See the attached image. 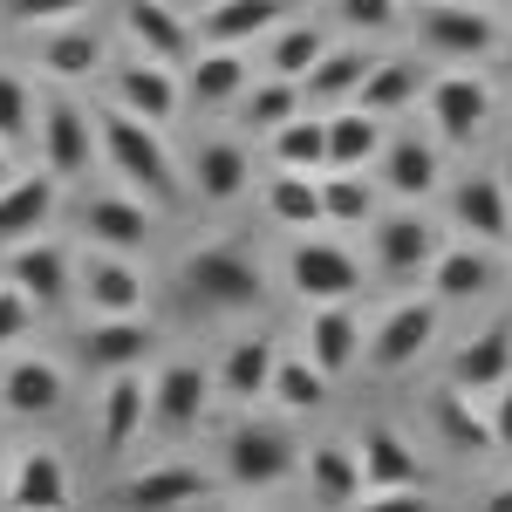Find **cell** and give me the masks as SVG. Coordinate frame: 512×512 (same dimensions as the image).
I'll return each mask as SVG.
<instances>
[{
	"label": "cell",
	"instance_id": "6da1fadb",
	"mask_svg": "<svg viewBox=\"0 0 512 512\" xmlns=\"http://www.w3.org/2000/svg\"><path fill=\"white\" fill-rule=\"evenodd\" d=\"M96 123H103V151H110V164H117V178L130 192H144L151 205H185L178 158H171V144H164V123L137 117V110H123V103H110Z\"/></svg>",
	"mask_w": 512,
	"mask_h": 512
},
{
	"label": "cell",
	"instance_id": "7a4b0ae2",
	"mask_svg": "<svg viewBox=\"0 0 512 512\" xmlns=\"http://www.w3.org/2000/svg\"><path fill=\"white\" fill-rule=\"evenodd\" d=\"M178 287L219 315H253L267 301V267L246 239H212V246H192L178 260Z\"/></svg>",
	"mask_w": 512,
	"mask_h": 512
},
{
	"label": "cell",
	"instance_id": "3957f363",
	"mask_svg": "<svg viewBox=\"0 0 512 512\" xmlns=\"http://www.w3.org/2000/svg\"><path fill=\"white\" fill-rule=\"evenodd\" d=\"M226 478H233L239 492L287 485L294 478V437L280 431V424H260V417L233 424V437H226Z\"/></svg>",
	"mask_w": 512,
	"mask_h": 512
},
{
	"label": "cell",
	"instance_id": "277c9868",
	"mask_svg": "<svg viewBox=\"0 0 512 512\" xmlns=\"http://www.w3.org/2000/svg\"><path fill=\"white\" fill-rule=\"evenodd\" d=\"M76 294L89 315H144L151 301V280L137 274V260L117 246H89L76 260Z\"/></svg>",
	"mask_w": 512,
	"mask_h": 512
},
{
	"label": "cell",
	"instance_id": "5b68a950",
	"mask_svg": "<svg viewBox=\"0 0 512 512\" xmlns=\"http://www.w3.org/2000/svg\"><path fill=\"white\" fill-rule=\"evenodd\" d=\"M287 287L321 308V301H355L362 294V260H355L349 246H335V239H294V253H287Z\"/></svg>",
	"mask_w": 512,
	"mask_h": 512
},
{
	"label": "cell",
	"instance_id": "8992f818",
	"mask_svg": "<svg viewBox=\"0 0 512 512\" xmlns=\"http://www.w3.org/2000/svg\"><path fill=\"white\" fill-rule=\"evenodd\" d=\"M96 144H103V123L82 110L76 96H48L41 103V164L69 185L96 164Z\"/></svg>",
	"mask_w": 512,
	"mask_h": 512
},
{
	"label": "cell",
	"instance_id": "52a82bcc",
	"mask_svg": "<svg viewBox=\"0 0 512 512\" xmlns=\"http://www.w3.org/2000/svg\"><path fill=\"white\" fill-rule=\"evenodd\" d=\"M362 472H369V499L376 506H417L424 499V458L390 424H369V437H362Z\"/></svg>",
	"mask_w": 512,
	"mask_h": 512
},
{
	"label": "cell",
	"instance_id": "ba28073f",
	"mask_svg": "<svg viewBox=\"0 0 512 512\" xmlns=\"http://www.w3.org/2000/svg\"><path fill=\"white\" fill-rule=\"evenodd\" d=\"M369 239H376V274H383V280H417V274H431V260L444 253L437 226L417 212V205H396V212H383Z\"/></svg>",
	"mask_w": 512,
	"mask_h": 512
},
{
	"label": "cell",
	"instance_id": "9c48e42d",
	"mask_svg": "<svg viewBox=\"0 0 512 512\" xmlns=\"http://www.w3.org/2000/svg\"><path fill=\"white\" fill-rule=\"evenodd\" d=\"M417 41H424L431 55H451V62H478L485 48H499V21L478 14L472 0H424Z\"/></svg>",
	"mask_w": 512,
	"mask_h": 512
},
{
	"label": "cell",
	"instance_id": "30bf717a",
	"mask_svg": "<svg viewBox=\"0 0 512 512\" xmlns=\"http://www.w3.org/2000/svg\"><path fill=\"white\" fill-rule=\"evenodd\" d=\"M7 280H14L35 308H55V301L76 294V253H69L62 239H48V233L14 239V246H7Z\"/></svg>",
	"mask_w": 512,
	"mask_h": 512
},
{
	"label": "cell",
	"instance_id": "8fae6325",
	"mask_svg": "<svg viewBox=\"0 0 512 512\" xmlns=\"http://www.w3.org/2000/svg\"><path fill=\"white\" fill-rule=\"evenodd\" d=\"M110 103H123V110H137V117H151V123H171L185 110V76L171 62L130 55V62L110 69Z\"/></svg>",
	"mask_w": 512,
	"mask_h": 512
},
{
	"label": "cell",
	"instance_id": "7c38bea8",
	"mask_svg": "<svg viewBox=\"0 0 512 512\" xmlns=\"http://www.w3.org/2000/svg\"><path fill=\"white\" fill-rule=\"evenodd\" d=\"M144 424H151V376L144 369L103 376V396H96V444H103V458L130 451Z\"/></svg>",
	"mask_w": 512,
	"mask_h": 512
},
{
	"label": "cell",
	"instance_id": "4fadbf2b",
	"mask_svg": "<svg viewBox=\"0 0 512 512\" xmlns=\"http://www.w3.org/2000/svg\"><path fill=\"white\" fill-rule=\"evenodd\" d=\"M437 342V301H396L390 315L376 321V335H369V369H410V362H424Z\"/></svg>",
	"mask_w": 512,
	"mask_h": 512
},
{
	"label": "cell",
	"instance_id": "5bb4252c",
	"mask_svg": "<svg viewBox=\"0 0 512 512\" xmlns=\"http://www.w3.org/2000/svg\"><path fill=\"white\" fill-rule=\"evenodd\" d=\"M123 35L137 55H151V62H171V69H185L198 55V28H185L178 14H171V0H123Z\"/></svg>",
	"mask_w": 512,
	"mask_h": 512
},
{
	"label": "cell",
	"instance_id": "9a60e30c",
	"mask_svg": "<svg viewBox=\"0 0 512 512\" xmlns=\"http://www.w3.org/2000/svg\"><path fill=\"white\" fill-rule=\"evenodd\" d=\"M151 321L144 315H89V328H82V362L96 369V376H117V369H144L151 362Z\"/></svg>",
	"mask_w": 512,
	"mask_h": 512
},
{
	"label": "cell",
	"instance_id": "2e32d148",
	"mask_svg": "<svg viewBox=\"0 0 512 512\" xmlns=\"http://www.w3.org/2000/svg\"><path fill=\"white\" fill-rule=\"evenodd\" d=\"M205 403H212V383H205L198 362H164L158 376H151V424L164 437L198 431L205 424Z\"/></svg>",
	"mask_w": 512,
	"mask_h": 512
},
{
	"label": "cell",
	"instance_id": "e0dca14e",
	"mask_svg": "<svg viewBox=\"0 0 512 512\" xmlns=\"http://www.w3.org/2000/svg\"><path fill=\"white\" fill-rule=\"evenodd\" d=\"M82 233H89V246L144 253V246H151V233H158V219H151L144 192H96L89 205H82Z\"/></svg>",
	"mask_w": 512,
	"mask_h": 512
},
{
	"label": "cell",
	"instance_id": "ac0fdd59",
	"mask_svg": "<svg viewBox=\"0 0 512 512\" xmlns=\"http://www.w3.org/2000/svg\"><path fill=\"white\" fill-rule=\"evenodd\" d=\"M35 69L48 82H96V69H110V48H103L96 28H82V21H55V28H41Z\"/></svg>",
	"mask_w": 512,
	"mask_h": 512
},
{
	"label": "cell",
	"instance_id": "d6986e66",
	"mask_svg": "<svg viewBox=\"0 0 512 512\" xmlns=\"http://www.w3.org/2000/svg\"><path fill=\"white\" fill-rule=\"evenodd\" d=\"M451 219L478 233L485 246H506L512 239V192H506V171H472V178H458V192H451Z\"/></svg>",
	"mask_w": 512,
	"mask_h": 512
},
{
	"label": "cell",
	"instance_id": "ffe728a7",
	"mask_svg": "<svg viewBox=\"0 0 512 512\" xmlns=\"http://www.w3.org/2000/svg\"><path fill=\"white\" fill-rule=\"evenodd\" d=\"M437 178H444V137H424V130H403L383 144V185H390L403 205H417V198L437 192Z\"/></svg>",
	"mask_w": 512,
	"mask_h": 512
},
{
	"label": "cell",
	"instance_id": "44dd1931",
	"mask_svg": "<svg viewBox=\"0 0 512 512\" xmlns=\"http://www.w3.org/2000/svg\"><path fill=\"white\" fill-rule=\"evenodd\" d=\"M431 431L444 437V451H458V458L499 451V431H492V417L478 410V390H465V383H444V390L431 396Z\"/></svg>",
	"mask_w": 512,
	"mask_h": 512
},
{
	"label": "cell",
	"instance_id": "7402d4cb",
	"mask_svg": "<svg viewBox=\"0 0 512 512\" xmlns=\"http://www.w3.org/2000/svg\"><path fill=\"white\" fill-rule=\"evenodd\" d=\"M431 123L444 144H478V130L492 123V89L478 76H437L431 82Z\"/></svg>",
	"mask_w": 512,
	"mask_h": 512
},
{
	"label": "cell",
	"instance_id": "603a6c76",
	"mask_svg": "<svg viewBox=\"0 0 512 512\" xmlns=\"http://www.w3.org/2000/svg\"><path fill=\"white\" fill-rule=\"evenodd\" d=\"M62 362H48V355H14L7 369H0V410L7 417H55L62 410Z\"/></svg>",
	"mask_w": 512,
	"mask_h": 512
},
{
	"label": "cell",
	"instance_id": "cb8c5ba5",
	"mask_svg": "<svg viewBox=\"0 0 512 512\" xmlns=\"http://www.w3.org/2000/svg\"><path fill=\"white\" fill-rule=\"evenodd\" d=\"M55 205H62V178H55L48 164H41L35 178H14V185H0V246L48 233Z\"/></svg>",
	"mask_w": 512,
	"mask_h": 512
},
{
	"label": "cell",
	"instance_id": "d4e9b609",
	"mask_svg": "<svg viewBox=\"0 0 512 512\" xmlns=\"http://www.w3.org/2000/svg\"><path fill=\"white\" fill-rule=\"evenodd\" d=\"M308 492H315V506H355V499L369 492L362 444H349V437H321L315 451H308Z\"/></svg>",
	"mask_w": 512,
	"mask_h": 512
},
{
	"label": "cell",
	"instance_id": "484cf974",
	"mask_svg": "<svg viewBox=\"0 0 512 512\" xmlns=\"http://www.w3.org/2000/svg\"><path fill=\"white\" fill-rule=\"evenodd\" d=\"M287 0H212L198 14V48H246V41L274 35Z\"/></svg>",
	"mask_w": 512,
	"mask_h": 512
},
{
	"label": "cell",
	"instance_id": "4316f807",
	"mask_svg": "<svg viewBox=\"0 0 512 512\" xmlns=\"http://www.w3.org/2000/svg\"><path fill=\"white\" fill-rule=\"evenodd\" d=\"M246 185H253V151L239 137H205L192 151V192L205 205H233Z\"/></svg>",
	"mask_w": 512,
	"mask_h": 512
},
{
	"label": "cell",
	"instance_id": "83f0119b",
	"mask_svg": "<svg viewBox=\"0 0 512 512\" xmlns=\"http://www.w3.org/2000/svg\"><path fill=\"white\" fill-rule=\"evenodd\" d=\"M246 82H253V69H246L239 48H198L192 62H185V103L192 110H219V103L246 96Z\"/></svg>",
	"mask_w": 512,
	"mask_h": 512
},
{
	"label": "cell",
	"instance_id": "f1b7e54d",
	"mask_svg": "<svg viewBox=\"0 0 512 512\" xmlns=\"http://www.w3.org/2000/svg\"><path fill=\"white\" fill-rule=\"evenodd\" d=\"M451 383H465V390H478V396H492L499 383H512V321L478 328L472 342L451 355Z\"/></svg>",
	"mask_w": 512,
	"mask_h": 512
},
{
	"label": "cell",
	"instance_id": "f546056e",
	"mask_svg": "<svg viewBox=\"0 0 512 512\" xmlns=\"http://www.w3.org/2000/svg\"><path fill=\"white\" fill-rule=\"evenodd\" d=\"M308 355H315L328 376H349L362 362V321H355L349 301H321L308 315Z\"/></svg>",
	"mask_w": 512,
	"mask_h": 512
},
{
	"label": "cell",
	"instance_id": "4dcf8cb0",
	"mask_svg": "<svg viewBox=\"0 0 512 512\" xmlns=\"http://www.w3.org/2000/svg\"><path fill=\"white\" fill-rule=\"evenodd\" d=\"M7 506H69V465L62 451L48 444H28L7 472Z\"/></svg>",
	"mask_w": 512,
	"mask_h": 512
},
{
	"label": "cell",
	"instance_id": "1f68e13d",
	"mask_svg": "<svg viewBox=\"0 0 512 512\" xmlns=\"http://www.w3.org/2000/svg\"><path fill=\"white\" fill-rule=\"evenodd\" d=\"M274 369H280V349L267 342V335H246V342H233L226 349V362H219V396H233V403H253V396L274 390Z\"/></svg>",
	"mask_w": 512,
	"mask_h": 512
},
{
	"label": "cell",
	"instance_id": "d6a6232c",
	"mask_svg": "<svg viewBox=\"0 0 512 512\" xmlns=\"http://www.w3.org/2000/svg\"><path fill=\"white\" fill-rule=\"evenodd\" d=\"M267 219L287 226V233H315L321 219H328V198H321L315 171H287V164H280V178L267 185Z\"/></svg>",
	"mask_w": 512,
	"mask_h": 512
},
{
	"label": "cell",
	"instance_id": "836d02e7",
	"mask_svg": "<svg viewBox=\"0 0 512 512\" xmlns=\"http://www.w3.org/2000/svg\"><path fill=\"white\" fill-rule=\"evenodd\" d=\"M212 492V478H205V465H151V472L123 478V506H192V499H205Z\"/></svg>",
	"mask_w": 512,
	"mask_h": 512
},
{
	"label": "cell",
	"instance_id": "e575fe53",
	"mask_svg": "<svg viewBox=\"0 0 512 512\" xmlns=\"http://www.w3.org/2000/svg\"><path fill=\"white\" fill-rule=\"evenodd\" d=\"M376 62L362 55V48H328L315 69L301 76V96H308V110H335V103H355V89L369 76Z\"/></svg>",
	"mask_w": 512,
	"mask_h": 512
},
{
	"label": "cell",
	"instance_id": "d590c367",
	"mask_svg": "<svg viewBox=\"0 0 512 512\" xmlns=\"http://www.w3.org/2000/svg\"><path fill=\"white\" fill-rule=\"evenodd\" d=\"M369 158H383V117L376 110H335L328 117V171H362Z\"/></svg>",
	"mask_w": 512,
	"mask_h": 512
},
{
	"label": "cell",
	"instance_id": "8d00e7d4",
	"mask_svg": "<svg viewBox=\"0 0 512 512\" xmlns=\"http://www.w3.org/2000/svg\"><path fill=\"white\" fill-rule=\"evenodd\" d=\"M492 280H499V267H492V253H478V246H444L431 260V294L437 301H478Z\"/></svg>",
	"mask_w": 512,
	"mask_h": 512
},
{
	"label": "cell",
	"instance_id": "74e56055",
	"mask_svg": "<svg viewBox=\"0 0 512 512\" xmlns=\"http://www.w3.org/2000/svg\"><path fill=\"white\" fill-rule=\"evenodd\" d=\"M417 89H424V69H417V62H403V55H383V62L362 76L355 103H362V110H376V117H396V110H410V103H417Z\"/></svg>",
	"mask_w": 512,
	"mask_h": 512
},
{
	"label": "cell",
	"instance_id": "f35d334b",
	"mask_svg": "<svg viewBox=\"0 0 512 512\" xmlns=\"http://www.w3.org/2000/svg\"><path fill=\"white\" fill-rule=\"evenodd\" d=\"M301 110H308V96H301L294 76H260V82H246V96H239L246 130H267V137H274L287 117H301Z\"/></svg>",
	"mask_w": 512,
	"mask_h": 512
},
{
	"label": "cell",
	"instance_id": "ab89813d",
	"mask_svg": "<svg viewBox=\"0 0 512 512\" xmlns=\"http://www.w3.org/2000/svg\"><path fill=\"white\" fill-rule=\"evenodd\" d=\"M321 55H328V35H321L315 21H294V28L280 21L274 41H267V76H294V82H301Z\"/></svg>",
	"mask_w": 512,
	"mask_h": 512
},
{
	"label": "cell",
	"instance_id": "60d3db41",
	"mask_svg": "<svg viewBox=\"0 0 512 512\" xmlns=\"http://www.w3.org/2000/svg\"><path fill=\"white\" fill-rule=\"evenodd\" d=\"M274 164H287V171H328V117H287L280 123Z\"/></svg>",
	"mask_w": 512,
	"mask_h": 512
},
{
	"label": "cell",
	"instance_id": "b9f144b4",
	"mask_svg": "<svg viewBox=\"0 0 512 512\" xmlns=\"http://www.w3.org/2000/svg\"><path fill=\"white\" fill-rule=\"evenodd\" d=\"M267 396H274L280 410H321V403H328V369H321L315 355H280Z\"/></svg>",
	"mask_w": 512,
	"mask_h": 512
},
{
	"label": "cell",
	"instance_id": "7bdbcfd3",
	"mask_svg": "<svg viewBox=\"0 0 512 512\" xmlns=\"http://www.w3.org/2000/svg\"><path fill=\"white\" fill-rule=\"evenodd\" d=\"M321 198H328V219H335V226H369V219H376V192H369L355 171L321 178Z\"/></svg>",
	"mask_w": 512,
	"mask_h": 512
},
{
	"label": "cell",
	"instance_id": "ee69618b",
	"mask_svg": "<svg viewBox=\"0 0 512 512\" xmlns=\"http://www.w3.org/2000/svg\"><path fill=\"white\" fill-rule=\"evenodd\" d=\"M28 130H35V96H28V82L14 76V69H0V137L21 144Z\"/></svg>",
	"mask_w": 512,
	"mask_h": 512
},
{
	"label": "cell",
	"instance_id": "f6af8a7d",
	"mask_svg": "<svg viewBox=\"0 0 512 512\" xmlns=\"http://www.w3.org/2000/svg\"><path fill=\"white\" fill-rule=\"evenodd\" d=\"M89 0H0V21L7 28H55V21H76Z\"/></svg>",
	"mask_w": 512,
	"mask_h": 512
},
{
	"label": "cell",
	"instance_id": "bcb514c9",
	"mask_svg": "<svg viewBox=\"0 0 512 512\" xmlns=\"http://www.w3.org/2000/svg\"><path fill=\"white\" fill-rule=\"evenodd\" d=\"M28 328H35V301H28V294L7 280V287H0V349H14Z\"/></svg>",
	"mask_w": 512,
	"mask_h": 512
},
{
	"label": "cell",
	"instance_id": "7dc6e473",
	"mask_svg": "<svg viewBox=\"0 0 512 512\" xmlns=\"http://www.w3.org/2000/svg\"><path fill=\"white\" fill-rule=\"evenodd\" d=\"M335 14L349 21L355 35H383V28H396V0H335Z\"/></svg>",
	"mask_w": 512,
	"mask_h": 512
},
{
	"label": "cell",
	"instance_id": "c3c4849f",
	"mask_svg": "<svg viewBox=\"0 0 512 512\" xmlns=\"http://www.w3.org/2000/svg\"><path fill=\"white\" fill-rule=\"evenodd\" d=\"M492 431H499V451H512V383L492 390Z\"/></svg>",
	"mask_w": 512,
	"mask_h": 512
},
{
	"label": "cell",
	"instance_id": "681fc988",
	"mask_svg": "<svg viewBox=\"0 0 512 512\" xmlns=\"http://www.w3.org/2000/svg\"><path fill=\"white\" fill-rule=\"evenodd\" d=\"M485 506H492V512H512V485H492V492H485Z\"/></svg>",
	"mask_w": 512,
	"mask_h": 512
},
{
	"label": "cell",
	"instance_id": "f907efd6",
	"mask_svg": "<svg viewBox=\"0 0 512 512\" xmlns=\"http://www.w3.org/2000/svg\"><path fill=\"white\" fill-rule=\"evenodd\" d=\"M0 185H14V151H7V137H0Z\"/></svg>",
	"mask_w": 512,
	"mask_h": 512
},
{
	"label": "cell",
	"instance_id": "816d5d0a",
	"mask_svg": "<svg viewBox=\"0 0 512 512\" xmlns=\"http://www.w3.org/2000/svg\"><path fill=\"white\" fill-rule=\"evenodd\" d=\"M0 506H7V472H0Z\"/></svg>",
	"mask_w": 512,
	"mask_h": 512
},
{
	"label": "cell",
	"instance_id": "f5cc1de1",
	"mask_svg": "<svg viewBox=\"0 0 512 512\" xmlns=\"http://www.w3.org/2000/svg\"><path fill=\"white\" fill-rule=\"evenodd\" d=\"M506 69H512V41H506Z\"/></svg>",
	"mask_w": 512,
	"mask_h": 512
},
{
	"label": "cell",
	"instance_id": "db71d44e",
	"mask_svg": "<svg viewBox=\"0 0 512 512\" xmlns=\"http://www.w3.org/2000/svg\"><path fill=\"white\" fill-rule=\"evenodd\" d=\"M506 192H512V164H506Z\"/></svg>",
	"mask_w": 512,
	"mask_h": 512
},
{
	"label": "cell",
	"instance_id": "11a10c76",
	"mask_svg": "<svg viewBox=\"0 0 512 512\" xmlns=\"http://www.w3.org/2000/svg\"><path fill=\"white\" fill-rule=\"evenodd\" d=\"M506 7H512V0H506Z\"/></svg>",
	"mask_w": 512,
	"mask_h": 512
}]
</instances>
